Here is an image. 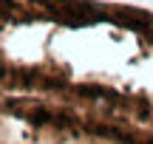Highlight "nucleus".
Wrapping results in <instances>:
<instances>
[{"mask_svg":"<svg viewBox=\"0 0 153 144\" xmlns=\"http://www.w3.org/2000/svg\"><path fill=\"white\" fill-rule=\"evenodd\" d=\"M139 144H153V136H150V139H142V141H139Z\"/></svg>","mask_w":153,"mask_h":144,"instance_id":"nucleus-5","label":"nucleus"},{"mask_svg":"<svg viewBox=\"0 0 153 144\" xmlns=\"http://www.w3.org/2000/svg\"><path fill=\"white\" fill-rule=\"evenodd\" d=\"M139 31H142L148 40H153V14H145V20H142V26H139Z\"/></svg>","mask_w":153,"mask_h":144,"instance_id":"nucleus-3","label":"nucleus"},{"mask_svg":"<svg viewBox=\"0 0 153 144\" xmlns=\"http://www.w3.org/2000/svg\"><path fill=\"white\" fill-rule=\"evenodd\" d=\"M74 93L82 96V99H97V102H99V99H102V102H116V99H119V93H116V90L102 88V85H76Z\"/></svg>","mask_w":153,"mask_h":144,"instance_id":"nucleus-2","label":"nucleus"},{"mask_svg":"<svg viewBox=\"0 0 153 144\" xmlns=\"http://www.w3.org/2000/svg\"><path fill=\"white\" fill-rule=\"evenodd\" d=\"M6 79H9V68L0 65V82H6Z\"/></svg>","mask_w":153,"mask_h":144,"instance_id":"nucleus-4","label":"nucleus"},{"mask_svg":"<svg viewBox=\"0 0 153 144\" xmlns=\"http://www.w3.org/2000/svg\"><path fill=\"white\" fill-rule=\"evenodd\" d=\"M108 20H114L116 26H125V28H133V31H139V26H142L145 14L148 11H139V9H131V6H122V9H108Z\"/></svg>","mask_w":153,"mask_h":144,"instance_id":"nucleus-1","label":"nucleus"}]
</instances>
